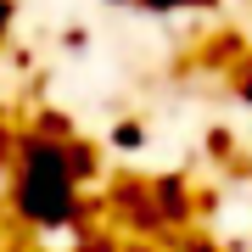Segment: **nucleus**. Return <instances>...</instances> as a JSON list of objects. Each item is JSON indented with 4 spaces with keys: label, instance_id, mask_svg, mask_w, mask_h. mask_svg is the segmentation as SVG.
<instances>
[{
    "label": "nucleus",
    "instance_id": "nucleus-1",
    "mask_svg": "<svg viewBox=\"0 0 252 252\" xmlns=\"http://www.w3.org/2000/svg\"><path fill=\"white\" fill-rule=\"evenodd\" d=\"M11 213H17V224L51 235V230L95 224V219L107 213V202L84 196L79 174H73V162H67V140L23 129L17 162H11Z\"/></svg>",
    "mask_w": 252,
    "mask_h": 252
},
{
    "label": "nucleus",
    "instance_id": "nucleus-4",
    "mask_svg": "<svg viewBox=\"0 0 252 252\" xmlns=\"http://www.w3.org/2000/svg\"><path fill=\"white\" fill-rule=\"evenodd\" d=\"M67 162H73V174H79V185H90L95 174H101V152H95L90 140H79V135L67 140Z\"/></svg>",
    "mask_w": 252,
    "mask_h": 252
},
{
    "label": "nucleus",
    "instance_id": "nucleus-7",
    "mask_svg": "<svg viewBox=\"0 0 252 252\" xmlns=\"http://www.w3.org/2000/svg\"><path fill=\"white\" fill-rule=\"evenodd\" d=\"M34 129H39V135H56V140H73V129H67V118L56 112V107H45V112H34Z\"/></svg>",
    "mask_w": 252,
    "mask_h": 252
},
{
    "label": "nucleus",
    "instance_id": "nucleus-11",
    "mask_svg": "<svg viewBox=\"0 0 252 252\" xmlns=\"http://www.w3.org/2000/svg\"><path fill=\"white\" fill-rule=\"evenodd\" d=\"M180 252H219V247L207 241V235H185V241H180Z\"/></svg>",
    "mask_w": 252,
    "mask_h": 252
},
{
    "label": "nucleus",
    "instance_id": "nucleus-6",
    "mask_svg": "<svg viewBox=\"0 0 252 252\" xmlns=\"http://www.w3.org/2000/svg\"><path fill=\"white\" fill-rule=\"evenodd\" d=\"M112 146H118V152H135V146H146V124H135V118L112 124Z\"/></svg>",
    "mask_w": 252,
    "mask_h": 252
},
{
    "label": "nucleus",
    "instance_id": "nucleus-10",
    "mask_svg": "<svg viewBox=\"0 0 252 252\" xmlns=\"http://www.w3.org/2000/svg\"><path fill=\"white\" fill-rule=\"evenodd\" d=\"M11 23H17V6L0 0V51H6V39H11Z\"/></svg>",
    "mask_w": 252,
    "mask_h": 252
},
{
    "label": "nucleus",
    "instance_id": "nucleus-12",
    "mask_svg": "<svg viewBox=\"0 0 252 252\" xmlns=\"http://www.w3.org/2000/svg\"><path fill=\"white\" fill-rule=\"evenodd\" d=\"M107 6H140V0H107Z\"/></svg>",
    "mask_w": 252,
    "mask_h": 252
},
{
    "label": "nucleus",
    "instance_id": "nucleus-5",
    "mask_svg": "<svg viewBox=\"0 0 252 252\" xmlns=\"http://www.w3.org/2000/svg\"><path fill=\"white\" fill-rule=\"evenodd\" d=\"M73 252H124V241L112 230H101V224H79L73 230Z\"/></svg>",
    "mask_w": 252,
    "mask_h": 252
},
{
    "label": "nucleus",
    "instance_id": "nucleus-8",
    "mask_svg": "<svg viewBox=\"0 0 252 252\" xmlns=\"http://www.w3.org/2000/svg\"><path fill=\"white\" fill-rule=\"evenodd\" d=\"M17 140H23V129L0 124V168H11V162H17Z\"/></svg>",
    "mask_w": 252,
    "mask_h": 252
},
{
    "label": "nucleus",
    "instance_id": "nucleus-9",
    "mask_svg": "<svg viewBox=\"0 0 252 252\" xmlns=\"http://www.w3.org/2000/svg\"><path fill=\"white\" fill-rule=\"evenodd\" d=\"M146 11H190V6H213V0H140Z\"/></svg>",
    "mask_w": 252,
    "mask_h": 252
},
{
    "label": "nucleus",
    "instance_id": "nucleus-3",
    "mask_svg": "<svg viewBox=\"0 0 252 252\" xmlns=\"http://www.w3.org/2000/svg\"><path fill=\"white\" fill-rule=\"evenodd\" d=\"M152 190H157V207H162V224H168V235H180V230L190 224V213H196V196H190V185L180 180V174H157Z\"/></svg>",
    "mask_w": 252,
    "mask_h": 252
},
{
    "label": "nucleus",
    "instance_id": "nucleus-2",
    "mask_svg": "<svg viewBox=\"0 0 252 252\" xmlns=\"http://www.w3.org/2000/svg\"><path fill=\"white\" fill-rule=\"evenodd\" d=\"M107 219H112V224H124L129 235H168L152 180H118V185L107 190Z\"/></svg>",
    "mask_w": 252,
    "mask_h": 252
}]
</instances>
